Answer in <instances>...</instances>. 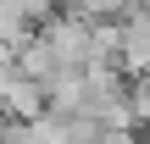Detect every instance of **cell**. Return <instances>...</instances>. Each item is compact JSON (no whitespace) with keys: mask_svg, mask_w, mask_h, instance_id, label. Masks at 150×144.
<instances>
[{"mask_svg":"<svg viewBox=\"0 0 150 144\" xmlns=\"http://www.w3.org/2000/svg\"><path fill=\"white\" fill-rule=\"evenodd\" d=\"M61 11L78 22H122L128 11H139V0H61Z\"/></svg>","mask_w":150,"mask_h":144,"instance_id":"6da1fadb","label":"cell"}]
</instances>
